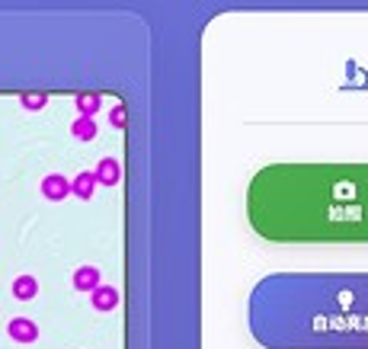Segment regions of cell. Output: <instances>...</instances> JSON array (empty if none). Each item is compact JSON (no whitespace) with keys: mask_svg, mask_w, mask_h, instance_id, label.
<instances>
[{"mask_svg":"<svg viewBox=\"0 0 368 349\" xmlns=\"http://www.w3.org/2000/svg\"><path fill=\"white\" fill-rule=\"evenodd\" d=\"M247 221L269 243H368V160H278L253 173Z\"/></svg>","mask_w":368,"mask_h":349,"instance_id":"6da1fadb","label":"cell"},{"mask_svg":"<svg viewBox=\"0 0 368 349\" xmlns=\"http://www.w3.org/2000/svg\"><path fill=\"white\" fill-rule=\"evenodd\" d=\"M247 324L263 349H368V273H272Z\"/></svg>","mask_w":368,"mask_h":349,"instance_id":"7a4b0ae2","label":"cell"},{"mask_svg":"<svg viewBox=\"0 0 368 349\" xmlns=\"http://www.w3.org/2000/svg\"><path fill=\"white\" fill-rule=\"evenodd\" d=\"M36 324L32 320H26V318H16V320H10V336L13 340H20V343H32L36 340Z\"/></svg>","mask_w":368,"mask_h":349,"instance_id":"3957f363","label":"cell"},{"mask_svg":"<svg viewBox=\"0 0 368 349\" xmlns=\"http://www.w3.org/2000/svg\"><path fill=\"white\" fill-rule=\"evenodd\" d=\"M13 295H16V298H32V295H36V282H32L29 276L16 279V282H13Z\"/></svg>","mask_w":368,"mask_h":349,"instance_id":"277c9868","label":"cell"},{"mask_svg":"<svg viewBox=\"0 0 368 349\" xmlns=\"http://www.w3.org/2000/svg\"><path fill=\"white\" fill-rule=\"evenodd\" d=\"M45 192H48V196H64V183L55 180V176H52V180L45 183Z\"/></svg>","mask_w":368,"mask_h":349,"instance_id":"5b68a950","label":"cell"},{"mask_svg":"<svg viewBox=\"0 0 368 349\" xmlns=\"http://www.w3.org/2000/svg\"><path fill=\"white\" fill-rule=\"evenodd\" d=\"M113 301H115L113 292H99V295H97V304H99V308H109Z\"/></svg>","mask_w":368,"mask_h":349,"instance_id":"8992f818","label":"cell"},{"mask_svg":"<svg viewBox=\"0 0 368 349\" xmlns=\"http://www.w3.org/2000/svg\"><path fill=\"white\" fill-rule=\"evenodd\" d=\"M93 279H97V276H93L90 269H87V273H80V276H77V285H93Z\"/></svg>","mask_w":368,"mask_h":349,"instance_id":"52a82bcc","label":"cell"},{"mask_svg":"<svg viewBox=\"0 0 368 349\" xmlns=\"http://www.w3.org/2000/svg\"><path fill=\"white\" fill-rule=\"evenodd\" d=\"M26 106H42V97H23Z\"/></svg>","mask_w":368,"mask_h":349,"instance_id":"ba28073f","label":"cell"}]
</instances>
